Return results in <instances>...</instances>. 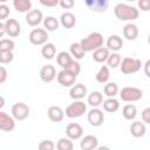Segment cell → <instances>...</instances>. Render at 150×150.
<instances>
[{"label":"cell","mask_w":150,"mask_h":150,"mask_svg":"<svg viewBox=\"0 0 150 150\" xmlns=\"http://www.w3.org/2000/svg\"><path fill=\"white\" fill-rule=\"evenodd\" d=\"M114 13L116 18L121 21H132L139 16V9H137L134 6L122 4V2L117 4L114 7Z\"/></svg>","instance_id":"6da1fadb"},{"label":"cell","mask_w":150,"mask_h":150,"mask_svg":"<svg viewBox=\"0 0 150 150\" xmlns=\"http://www.w3.org/2000/svg\"><path fill=\"white\" fill-rule=\"evenodd\" d=\"M82 48L84 49V52H95L98 48L103 47V35L98 32H93L90 33L88 36L83 38L80 41Z\"/></svg>","instance_id":"7a4b0ae2"},{"label":"cell","mask_w":150,"mask_h":150,"mask_svg":"<svg viewBox=\"0 0 150 150\" xmlns=\"http://www.w3.org/2000/svg\"><path fill=\"white\" fill-rule=\"evenodd\" d=\"M142 62L139 59H134V57H124L122 59V62L120 64V69L123 74L129 75V74H134L137 73L141 67H142Z\"/></svg>","instance_id":"3957f363"},{"label":"cell","mask_w":150,"mask_h":150,"mask_svg":"<svg viewBox=\"0 0 150 150\" xmlns=\"http://www.w3.org/2000/svg\"><path fill=\"white\" fill-rule=\"evenodd\" d=\"M120 97L124 102H136L143 97V91L137 87H124L120 91Z\"/></svg>","instance_id":"277c9868"},{"label":"cell","mask_w":150,"mask_h":150,"mask_svg":"<svg viewBox=\"0 0 150 150\" xmlns=\"http://www.w3.org/2000/svg\"><path fill=\"white\" fill-rule=\"evenodd\" d=\"M86 111H87V104L83 101H74L66 108L64 114L68 118H77L81 117Z\"/></svg>","instance_id":"5b68a950"},{"label":"cell","mask_w":150,"mask_h":150,"mask_svg":"<svg viewBox=\"0 0 150 150\" xmlns=\"http://www.w3.org/2000/svg\"><path fill=\"white\" fill-rule=\"evenodd\" d=\"M29 42L34 46H43L48 41V33L45 28H34L29 33Z\"/></svg>","instance_id":"8992f818"},{"label":"cell","mask_w":150,"mask_h":150,"mask_svg":"<svg viewBox=\"0 0 150 150\" xmlns=\"http://www.w3.org/2000/svg\"><path fill=\"white\" fill-rule=\"evenodd\" d=\"M11 111H12V116L16 121H25L29 116V107L23 102L14 103Z\"/></svg>","instance_id":"52a82bcc"},{"label":"cell","mask_w":150,"mask_h":150,"mask_svg":"<svg viewBox=\"0 0 150 150\" xmlns=\"http://www.w3.org/2000/svg\"><path fill=\"white\" fill-rule=\"evenodd\" d=\"M87 120L91 127H100L104 122V114L98 108H93L87 115Z\"/></svg>","instance_id":"ba28073f"},{"label":"cell","mask_w":150,"mask_h":150,"mask_svg":"<svg viewBox=\"0 0 150 150\" xmlns=\"http://www.w3.org/2000/svg\"><path fill=\"white\" fill-rule=\"evenodd\" d=\"M66 135L68 138H70L71 141L75 139H80L83 136V128L81 124L71 122L66 127Z\"/></svg>","instance_id":"9c48e42d"},{"label":"cell","mask_w":150,"mask_h":150,"mask_svg":"<svg viewBox=\"0 0 150 150\" xmlns=\"http://www.w3.org/2000/svg\"><path fill=\"white\" fill-rule=\"evenodd\" d=\"M15 128V118L5 111H0V129L2 131H13Z\"/></svg>","instance_id":"30bf717a"},{"label":"cell","mask_w":150,"mask_h":150,"mask_svg":"<svg viewBox=\"0 0 150 150\" xmlns=\"http://www.w3.org/2000/svg\"><path fill=\"white\" fill-rule=\"evenodd\" d=\"M5 27H6V34L11 38H16L21 33V26L16 19H7L5 21Z\"/></svg>","instance_id":"8fae6325"},{"label":"cell","mask_w":150,"mask_h":150,"mask_svg":"<svg viewBox=\"0 0 150 150\" xmlns=\"http://www.w3.org/2000/svg\"><path fill=\"white\" fill-rule=\"evenodd\" d=\"M57 76L56 74V69L54 66L52 64H46L41 68L40 70V79L45 82V83H49L52 81L55 80V77Z\"/></svg>","instance_id":"7c38bea8"},{"label":"cell","mask_w":150,"mask_h":150,"mask_svg":"<svg viewBox=\"0 0 150 150\" xmlns=\"http://www.w3.org/2000/svg\"><path fill=\"white\" fill-rule=\"evenodd\" d=\"M56 80L59 82V84H61L62 87H73L75 84V80L76 77L73 76L71 74H69L67 70L62 69L57 73V76H56Z\"/></svg>","instance_id":"4fadbf2b"},{"label":"cell","mask_w":150,"mask_h":150,"mask_svg":"<svg viewBox=\"0 0 150 150\" xmlns=\"http://www.w3.org/2000/svg\"><path fill=\"white\" fill-rule=\"evenodd\" d=\"M42 20H43V14L40 9H32L26 14V22L30 27L39 26Z\"/></svg>","instance_id":"5bb4252c"},{"label":"cell","mask_w":150,"mask_h":150,"mask_svg":"<svg viewBox=\"0 0 150 150\" xmlns=\"http://www.w3.org/2000/svg\"><path fill=\"white\" fill-rule=\"evenodd\" d=\"M87 93H88V89H87V87H86L84 84H82V83H76V84H74V86L70 88V90H69V96H70L73 100H75V101H81V100L87 95Z\"/></svg>","instance_id":"9a60e30c"},{"label":"cell","mask_w":150,"mask_h":150,"mask_svg":"<svg viewBox=\"0 0 150 150\" xmlns=\"http://www.w3.org/2000/svg\"><path fill=\"white\" fill-rule=\"evenodd\" d=\"M80 148L82 150H95L98 148V139L94 135H87L82 137L80 142Z\"/></svg>","instance_id":"2e32d148"},{"label":"cell","mask_w":150,"mask_h":150,"mask_svg":"<svg viewBox=\"0 0 150 150\" xmlns=\"http://www.w3.org/2000/svg\"><path fill=\"white\" fill-rule=\"evenodd\" d=\"M105 45H107V48H108L109 50H111L112 53H117V52L121 50L122 47H123V40H122V38H121L120 35L114 34V35H110V36L107 39Z\"/></svg>","instance_id":"e0dca14e"},{"label":"cell","mask_w":150,"mask_h":150,"mask_svg":"<svg viewBox=\"0 0 150 150\" xmlns=\"http://www.w3.org/2000/svg\"><path fill=\"white\" fill-rule=\"evenodd\" d=\"M47 114H48L49 120L55 123L62 122V120L64 118V115H66L64 111L62 110V108L59 105H50L47 110Z\"/></svg>","instance_id":"ac0fdd59"},{"label":"cell","mask_w":150,"mask_h":150,"mask_svg":"<svg viewBox=\"0 0 150 150\" xmlns=\"http://www.w3.org/2000/svg\"><path fill=\"white\" fill-rule=\"evenodd\" d=\"M138 27L135 23H127L123 27V36L129 41H135L138 38Z\"/></svg>","instance_id":"d6986e66"},{"label":"cell","mask_w":150,"mask_h":150,"mask_svg":"<svg viewBox=\"0 0 150 150\" xmlns=\"http://www.w3.org/2000/svg\"><path fill=\"white\" fill-rule=\"evenodd\" d=\"M130 134L136 137V138H139V137H143L146 132V128H145V124L144 122H141V121H135L130 124Z\"/></svg>","instance_id":"ffe728a7"},{"label":"cell","mask_w":150,"mask_h":150,"mask_svg":"<svg viewBox=\"0 0 150 150\" xmlns=\"http://www.w3.org/2000/svg\"><path fill=\"white\" fill-rule=\"evenodd\" d=\"M60 23H61L62 27H64L67 29L73 28L76 25L75 14L71 13V12H64V13H62L61 16H60Z\"/></svg>","instance_id":"44dd1931"},{"label":"cell","mask_w":150,"mask_h":150,"mask_svg":"<svg viewBox=\"0 0 150 150\" xmlns=\"http://www.w3.org/2000/svg\"><path fill=\"white\" fill-rule=\"evenodd\" d=\"M86 5L95 12H105L108 6H109V1L107 0H90V1H86Z\"/></svg>","instance_id":"7402d4cb"},{"label":"cell","mask_w":150,"mask_h":150,"mask_svg":"<svg viewBox=\"0 0 150 150\" xmlns=\"http://www.w3.org/2000/svg\"><path fill=\"white\" fill-rule=\"evenodd\" d=\"M109 55H110V50L107 47H101L97 50L93 52V60L97 63H103L107 62Z\"/></svg>","instance_id":"603a6c76"},{"label":"cell","mask_w":150,"mask_h":150,"mask_svg":"<svg viewBox=\"0 0 150 150\" xmlns=\"http://www.w3.org/2000/svg\"><path fill=\"white\" fill-rule=\"evenodd\" d=\"M87 102L93 108H97L98 105L103 104V94L101 91H97V90L91 91L87 97Z\"/></svg>","instance_id":"cb8c5ba5"},{"label":"cell","mask_w":150,"mask_h":150,"mask_svg":"<svg viewBox=\"0 0 150 150\" xmlns=\"http://www.w3.org/2000/svg\"><path fill=\"white\" fill-rule=\"evenodd\" d=\"M69 53H70V55L73 56V59L76 60V61L83 59V57H84V54H86V52H84V49L82 48V46H81L80 42H74V43H71L70 47H69Z\"/></svg>","instance_id":"d4e9b609"},{"label":"cell","mask_w":150,"mask_h":150,"mask_svg":"<svg viewBox=\"0 0 150 150\" xmlns=\"http://www.w3.org/2000/svg\"><path fill=\"white\" fill-rule=\"evenodd\" d=\"M41 55L46 60L54 59V56L56 55V47H55V45L52 43V42H47L46 45H43L42 48H41Z\"/></svg>","instance_id":"484cf974"},{"label":"cell","mask_w":150,"mask_h":150,"mask_svg":"<svg viewBox=\"0 0 150 150\" xmlns=\"http://www.w3.org/2000/svg\"><path fill=\"white\" fill-rule=\"evenodd\" d=\"M95 79L98 83H102V84H105L108 83L109 79H110V70H109V67L108 66H102L98 71L96 73L95 75Z\"/></svg>","instance_id":"4316f807"},{"label":"cell","mask_w":150,"mask_h":150,"mask_svg":"<svg viewBox=\"0 0 150 150\" xmlns=\"http://www.w3.org/2000/svg\"><path fill=\"white\" fill-rule=\"evenodd\" d=\"M14 8L20 13H28L32 9V1L30 0H13Z\"/></svg>","instance_id":"83f0119b"},{"label":"cell","mask_w":150,"mask_h":150,"mask_svg":"<svg viewBox=\"0 0 150 150\" xmlns=\"http://www.w3.org/2000/svg\"><path fill=\"white\" fill-rule=\"evenodd\" d=\"M73 60H74L73 56H71L70 53H68V52H60V53L56 55V62H57V64H59L62 69H64Z\"/></svg>","instance_id":"f1b7e54d"},{"label":"cell","mask_w":150,"mask_h":150,"mask_svg":"<svg viewBox=\"0 0 150 150\" xmlns=\"http://www.w3.org/2000/svg\"><path fill=\"white\" fill-rule=\"evenodd\" d=\"M122 115H123V117L125 118V120H128V121H132V120H135L136 118V116H137V108H136V105H134V104H125L123 108H122Z\"/></svg>","instance_id":"f546056e"},{"label":"cell","mask_w":150,"mask_h":150,"mask_svg":"<svg viewBox=\"0 0 150 150\" xmlns=\"http://www.w3.org/2000/svg\"><path fill=\"white\" fill-rule=\"evenodd\" d=\"M103 109L108 112H115L120 109V102L115 97H108L103 101Z\"/></svg>","instance_id":"4dcf8cb0"},{"label":"cell","mask_w":150,"mask_h":150,"mask_svg":"<svg viewBox=\"0 0 150 150\" xmlns=\"http://www.w3.org/2000/svg\"><path fill=\"white\" fill-rule=\"evenodd\" d=\"M60 21L54 16H47L43 19V27L47 32H54L59 28Z\"/></svg>","instance_id":"1f68e13d"},{"label":"cell","mask_w":150,"mask_h":150,"mask_svg":"<svg viewBox=\"0 0 150 150\" xmlns=\"http://www.w3.org/2000/svg\"><path fill=\"white\" fill-rule=\"evenodd\" d=\"M57 150H74V143L68 137H62L56 142Z\"/></svg>","instance_id":"d6a6232c"},{"label":"cell","mask_w":150,"mask_h":150,"mask_svg":"<svg viewBox=\"0 0 150 150\" xmlns=\"http://www.w3.org/2000/svg\"><path fill=\"white\" fill-rule=\"evenodd\" d=\"M103 93L108 97H115L118 94V86L115 82H108L104 84Z\"/></svg>","instance_id":"836d02e7"},{"label":"cell","mask_w":150,"mask_h":150,"mask_svg":"<svg viewBox=\"0 0 150 150\" xmlns=\"http://www.w3.org/2000/svg\"><path fill=\"white\" fill-rule=\"evenodd\" d=\"M122 62V57L118 53H111L107 60V64L109 68H117Z\"/></svg>","instance_id":"e575fe53"},{"label":"cell","mask_w":150,"mask_h":150,"mask_svg":"<svg viewBox=\"0 0 150 150\" xmlns=\"http://www.w3.org/2000/svg\"><path fill=\"white\" fill-rule=\"evenodd\" d=\"M14 48H15V42L12 39L0 40V52H13Z\"/></svg>","instance_id":"d590c367"},{"label":"cell","mask_w":150,"mask_h":150,"mask_svg":"<svg viewBox=\"0 0 150 150\" xmlns=\"http://www.w3.org/2000/svg\"><path fill=\"white\" fill-rule=\"evenodd\" d=\"M64 70H67L69 74H71L73 76H75V77H77V75L80 74V71H81V64L76 61V60H73L66 68H64Z\"/></svg>","instance_id":"8d00e7d4"},{"label":"cell","mask_w":150,"mask_h":150,"mask_svg":"<svg viewBox=\"0 0 150 150\" xmlns=\"http://www.w3.org/2000/svg\"><path fill=\"white\" fill-rule=\"evenodd\" d=\"M56 144L50 139H43L38 144V150H54Z\"/></svg>","instance_id":"74e56055"},{"label":"cell","mask_w":150,"mask_h":150,"mask_svg":"<svg viewBox=\"0 0 150 150\" xmlns=\"http://www.w3.org/2000/svg\"><path fill=\"white\" fill-rule=\"evenodd\" d=\"M14 59V54L13 52H0V63L2 64H7L11 63Z\"/></svg>","instance_id":"f35d334b"},{"label":"cell","mask_w":150,"mask_h":150,"mask_svg":"<svg viewBox=\"0 0 150 150\" xmlns=\"http://www.w3.org/2000/svg\"><path fill=\"white\" fill-rule=\"evenodd\" d=\"M8 15H9V7L5 4H1L0 5V20L7 19Z\"/></svg>","instance_id":"ab89813d"},{"label":"cell","mask_w":150,"mask_h":150,"mask_svg":"<svg viewBox=\"0 0 150 150\" xmlns=\"http://www.w3.org/2000/svg\"><path fill=\"white\" fill-rule=\"evenodd\" d=\"M137 5H138V8L143 12L150 11V0H139Z\"/></svg>","instance_id":"60d3db41"},{"label":"cell","mask_w":150,"mask_h":150,"mask_svg":"<svg viewBox=\"0 0 150 150\" xmlns=\"http://www.w3.org/2000/svg\"><path fill=\"white\" fill-rule=\"evenodd\" d=\"M141 116H142V121H143L144 123L150 124V107H148V108L143 109V111H142Z\"/></svg>","instance_id":"b9f144b4"},{"label":"cell","mask_w":150,"mask_h":150,"mask_svg":"<svg viewBox=\"0 0 150 150\" xmlns=\"http://www.w3.org/2000/svg\"><path fill=\"white\" fill-rule=\"evenodd\" d=\"M74 5H75L74 0H60V6L63 9H70L74 7Z\"/></svg>","instance_id":"7bdbcfd3"},{"label":"cell","mask_w":150,"mask_h":150,"mask_svg":"<svg viewBox=\"0 0 150 150\" xmlns=\"http://www.w3.org/2000/svg\"><path fill=\"white\" fill-rule=\"evenodd\" d=\"M40 4L46 7H55L60 5V1L59 0H40Z\"/></svg>","instance_id":"ee69618b"},{"label":"cell","mask_w":150,"mask_h":150,"mask_svg":"<svg viewBox=\"0 0 150 150\" xmlns=\"http://www.w3.org/2000/svg\"><path fill=\"white\" fill-rule=\"evenodd\" d=\"M6 79H7V69L4 66H1L0 67V83H4Z\"/></svg>","instance_id":"f6af8a7d"},{"label":"cell","mask_w":150,"mask_h":150,"mask_svg":"<svg viewBox=\"0 0 150 150\" xmlns=\"http://www.w3.org/2000/svg\"><path fill=\"white\" fill-rule=\"evenodd\" d=\"M143 68H144V74L150 79V59L145 61V63H144Z\"/></svg>","instance_id":"bcb514c9"},{"label":"cell","mask_w":150,"mask_h":150,"mask_svg":"<svg viewBox=\"0 0 150 150\" xmlns=\"http://www.w3.org/2000/svg\"><path fill=\"white\" fill-rule=\"evenodd\" d=\"M6 34V27H5V22H0V38H2Z\"/></svg>","instance_id":"7dc6e473"},{"label":"cell","mask_w":150,"mask_h":150,"mask_svg":"<svg viewBox=\"0 0 150 150\" xmlns=\"http://www.w3.org/2000/svg\"><path fill=\"white\" fill-rule=\"evenodd\" d=\"M97 150H111V149L109 146H107V145H101V146L97 148Z\"/></svg>","instance_id":"c3c4849f"},{"label":"cell","mask_w":150,"mask_h":150,"mask_svg":"<svg viewBox=\"0 0 150 150\" xmlns=\"http://www.w3.org/2000/svg\"><path fill=\"white\" fill-rule=\"evenodd\" d=\"M0 100H1V103H0V108H2V107H4V104H5V100H4V96H1V97H0Z\"/></svg>","instance_id":"681fc988"},{"label":"cell","mask_w":150,"mask_h":150,"mask_svg":"<svg viewBox=\"0 0 150 150\" xmlns=\"http://www.w3.org/2000/svg\"><path fill=\"white\" fill-rule=\"evenodd\" d=\"M148 43L150 45V33H149V35H148Z\"/></svg>","instance_id":"f907efd6"}]
</instances>
